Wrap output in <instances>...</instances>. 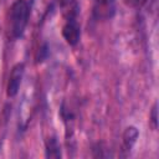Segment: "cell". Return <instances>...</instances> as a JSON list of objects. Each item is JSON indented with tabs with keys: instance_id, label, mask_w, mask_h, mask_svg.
I'll return each mask as SVG.
<instances>
[{
	"instance_id": "6da1fadb",
	"label": "cell",
	"mask_w": 159,
	"mask_h": 159,
	"mask_svg": "<svg viewBox=\"0 0 159 159\" xmlns=\"http://www.w3.org/2000/svg\"><path fill=\"white\" fill-rule=\"evenodd\" d=\"M30 9L26 0H15L9 11V32L11 37L19 39L22 36L27 21Z\"/></svg>"
},
{
	"instance_id": "7a4b0ae2",
	"label": "cell",
	"mask_w": 159,
	"mask_h": 159,
	"mask_svg": "<svg viewBox=\"0 0 159 159\" xmlns=\"http://www.w3.org/2000/svg\"><path fill=\"white\" fill-rule=\"evenodd\" d=\"M24 71H25V66L24 63H16L10 73L9 77V82H7V87H6V92L9 97H14L17 94L21 81H22V76H24Z\"/></svg>"
},
{
	"instance_id": "3957f363",
	"label": "cell",
	"mask_w": 159,
	"mask_h": 159,
	"mask_svg": "<svg viewBox=\"0 0 159 159\" xmlns=\"http://www.w3.org/2000/svg\"><path fill=\"white\" fill-rule=\"evenodd\" d=\"M62 36L66 40V42L71 46H75L78 43L80 37H81V29L76 19L73 20H67L63 29H62Z\"/></svg>"
},
{
	"instance_id": "277c9868",
	"label": "cell",
	"mask_w": 159,
	"mask_h": 159,
	"mask_svg": "<svg viewBox=\"0 0 159 159\" xmlns=\"http://www.w3.org/2000/svg\"><path fill=\"white\" fill-rule=\"evenodd\" d=\"M138 129L135 127H128L124 133H123V147H124V150L127 152H130V149L133 148V145L135 144L137 139H138Z\"/></svg>"
},
{
	"instance_id": "5b68a950",
	"label": "cell",
	"mask_w": 159,
	"mask_h": 159,
	"mask_svg": "<svg viewBox=\"0 0 159 159\" xmlns=\"http://www.w3.org/2000/svg\"><path fill=\"white\" fill-rule=\"evenodd\" d=\"M61 7H62V12H63L66 20H73L77 17L78 5H77L76 0H62Z\"/></svg>"
},
{
	"instance_id": "8992f818",
	"label": "cell",
	"mask_w": 159,
	"mask_h": 159,
	"mask_svg": "<svg viewBox=\"0 0 159 159\" xmlns=\"http://www.w3.org/2000/svg\"><path fill=\"white\" fill-rule=\"evenodd\" d=\"M46 157L58 159L61 158V147L56 137H50L46 142Z\"/></svg>"
},
{
	"instance_id": "52a82bcc",
	"label": "cell",
	"mask_w": 159,
	"mask_h": 159,
	"mask_svg": "<svg viewBox=\"0 0 159 159\" xmlns=\"http://www.w3.org/2000/svg\"><path fill=\"white\" fill-rule=\"evenodd\" d=\"M150 122H152V125L154 129L158 128V104L155 103L152 112H150Z\"/></svg>"
},
{
	"instance_id": "ba28073f",
	"label": "cell",
	"mask_w": 159,
	"mask_h": 159,
	"mask_svg": "<svg viewBox=\"0 0 159 159\" xmlns=\"http://www.w3.org/2000/svg\"><path fill=\"white\" fill-rule=\"evenodd\" d=\"M45 53H47V48H46V46H43V47H41V50L39 51V56H37V61L40 62V61H43L45 60Z\"/></svg>"
}]
</instances>
